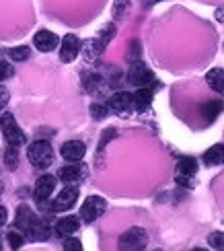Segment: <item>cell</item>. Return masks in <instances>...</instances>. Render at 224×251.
Listing matches in <instances>:
<instances>
[{"instance_id":"6da1fadb","label":"cell","mask_w":224,"mask_h":251,"mask_svg":"<svg viewBox=\"0 0 224 251\" xmlns=\"http://www.w3.org/2000/svg\"><path fill=\"white\" fill-rule=\"evenodd\" d=\"M27 159L35 169L44 171L54 163V149H51V144L48 140H37L27 149Z\"/></svg>"},{"instance_id":"7a4b0ae2","label":"cell","mask_w":224,"mask_h":251,"mask_svg":"<svg viewBox=\"0 0 224 251\" xmlns=\"http://www.w3.org/2000/svg\"><path fill=\"white\" fill-rule=\"evenodd\" d=\"M0 130H2V136L6 138L8 144L23 146L27 142V136L23 134V130L19 128V124H17L13 113H2V118H0Z\"/></svg>"},{"instance_id":"3957f363","label":"cell","mask_w":224,"mask_h":251,"mask_svg":"<svg viewBox=\"0 0 224 251\" xmlns=\"http://www.w3.org/2000/svg\"><path fill=\"white\" fill-rule=\"evenodd\" d=\"M148 245V235L144 228L140 226H132L120 237V249H125V251H140Z\"/></svg>"},{"instance_id":"277c9868","label":"cell","mask_w":224,"mask_h":251,"mask_svg":"<svg viewBox=\"0 0 224 251\" xmlns=\"http://www.w3.org/2000/svg\"><path fill=\"white\" fill-rule=\"evenodd\" d=\"M127 80L136 87H150V85H154V75L140 60H134L130 64V70H127Z\"/></svg>"},{"instance_id":"5b68a950","label":"cell","mask_w":224,"mask_h":251,"mask_svg":"<svg viewBox=\"0 0 224 251\" xmlns=\"http://www.w3.org/2000/svg\"><path fill=\"white\" fill-rule=\"evenodd\" d=\"M105 208H107V202H105L101 196H89L87 200H84V204L80 206V221L89 223V225L95 223L105 212Z\"/></svg>"},{"instance_id":"8992f818","label":"cell","mask_w":224,"mask_h":251,"mask_svg":"<svg viewBox=\"0 0 224 251\" xmlns=\"http://www.w3.org/2000/svg\"><path fill=\"white\" fill-rule=\"evenodd\" d=\"M76 200H78V187L66 185L58 194L56 200L51 202V210H54V212H66V210H70L74 204H76Z\"/></svg>"},{"instance_id":"52a82bcc","label":"cell","mask_w":224,"mask_h":251,"mask_svg":"<svg viewBox=\"0 0 224 251\" xmlns=\"http://www.w3.org/2000/svg\"><path fill=\"white\" fill-rule=\"evenodd\" d=\"M80 54V39L76 35H64L60 44V60L62 62H74L76 56Z\"/></svg>"},{"instance_id":"ba28073f","label":"cell","mask_w":224,"mask_h":251,"mask_svg":"<svg viewBox=\"0 0 224 251\" xmlns=\"http://www.w3.org/2000/svg\"><path fill=\"white\" fill-rule=\"evenodd\" d=\"M54 190H56V177L54 175H41L35 183V200L39 202V206L50 200Z\"/></svg>"},{"instance_id":"9c48e42d","label":"cell","mask_w":224,"mask_h":251,"mask_svg":"<svg viewBox=\"0 0 224 251\" xmlns=\"http://www.w3.org/2000/svg\"><path fill=\"white\" fill-rule=\"evenodd\" d=\"M50 235H51V226H50V223L46 221V218L35 216L33 221H31L29 228H27V237L31 239V241H48Z\"/></svg>"},{"instance_id":"30bf717a","label":"cell","mask_w":224,"mask_h":251,"mask_svg":"<svg viewBox=\"0 0 224 251\" xmlns=\"http://www.w3.org/2000/svg\"><path fill=\"white\" fill-rule=\"evenodd\" d=\"M60 154H62L64 161H70V163L80 161L82 156L87 154V146H84V142H80V140H68V142L62 144Z\"/></svg>"},{"instance_id":"8fae6325","label":"cell","mask_w":224,"mask_h":251,"mask_svg":"<svg viewBox=\"0 0 224 251\" xmlns=\"http://www.w3.org/2000/svg\"><path fill=\"white\" fill-rule=\"evenodd\" d=\"M107 107L109 109H113L115 113H120V116H127L132 109H134V105H132V95L130 93H115V95L109 99V103H107Z\"/></svg>"},{"instance_id":"7c38bea8","label":"cell","mask_w":224,"mask_h":251,"mask_svg":"<svg viewBox=\"0 0 224 251\" xmlns=\"http://www.w3.org/2000/svg\"><path fill=\"white\" fill-rule=\"evenodd\" d=\"M105 46L101 44L99 37H93V39H87L84 44H80V51H82V58L84 62H89V64H93V62H97L99 56L103 54Z\"/></svg>"},{"instance_id":"4fadbf2b","label":"cell","mask_w":224,"mask_h":251,"mask_svg":"<svg viewBox=\"0 0 224 251\" xmlns=\"http://www.w3.org/2000/svg\"><path fill=\"white\" fill-rule=\"evenodd\" d=\"M58 35L56 33H51V31L48 29H41L37 31V33L33 35V44L39 51H51V50H56L58 48Z\"/></svg>"},{"instance_id":"5bb4252c","label":"cell","mask_w":224,"mask_h":251,"mask_svg":"<svg viewBox=\"0 0 224 251\" xmlns=\"http://www.w3.org/2000/svg\"><path fill=\"white\" fill-rule=\"evenodd\" d=\"M152 103V89L150 87H138V91L132 95V105L136 111H146Z\"/></svg>"},{"instance_id":"9a60e30c","label":"cell","mask_w":224,"mask_h":251,"mask_svg":"<svg viewBox=\"0 0 224 251\" xmlns=\"http://www.w3.org/2000/svg\"><path fill=\"white\" fill-rule=\"evenodd\" d=\"M82 175H84V169L76 161H74V163L62 167V169L58 171V179L64 181V183H74V181H80Z\"/></svg>"},{"instance_id":"2e32d148","label":"cell","mask_w":224,"mask_h":251,"mask_svg":"<svg viewBox=\"0 0 224 251\" xmlns=\"http://www.w3.org/2000/svg\"><path fill=\"white\" fill-rule=\"evenodd\" d=\"M78 226H80V221L76 216H64V218H60V221L56 223V235L58 237H70V235H74L78 231Z\"/></svg>"},{"instance_id":"e0dca14e","label":"cell","mask_w":224,"mask_h":251,"mask_svg":"<svg viewBox=\"0 0 224 251\" xmlns=\"http://www.w3.org/2000/svg\"><path fill=\"white\" fill-rule=\"evenodd\" d=\"M35 218V212L31 210V208L27 204H21L17 208V216H15V226H17V231L21 233H27V228L31 225V221Z\"/></svg>"},{"instance_id":"ac0fdd59","label":"cell","mask_w":224,"mask_h":251,"mask_svg":"<svg viewBox=\"0 0 224 251\" xmlns=\"http://www.w3.org/2000/svg\"><path fill=\"white\" fill-rule=\"evenodd\" d=\"M206 82L210 85L212 91H216V93H220V95H224V70H222V68H212V70H208Z\"/></svg>"},{"instance_id":"d6986e66","label":"cell","mask_w":224,"mask_h":251,"mask_svg":"<svg viewBox=\"0 0 224 251\" xmlns=\"http://www.w3.org/2000/svg\"><path fill=\"white\" fill-rule=\"evenodd\" d=\"M204 163L214 167V165H222L224 163V144H214L204 152Z\"/></svg>"},{"instance_id":"ffe728a7","label":"cell","mask_w":224,"mask_h":251,"mask_svg":"<svg viewBox=\"0 0 224 251\" xmlns=\"http://www.w3.org/2000/svg\"><path fill=\"white\" fill-rule=\"evenodd\" d=\"M196 173H198V161L194 156H181L179 163H177V175L194 177Z\"/></svg>"},{"instance_id":"44dd1931","label":"cell","mask_w":224,"mask_h":251,"mask_svg":"<svg viewBox=\"0 0 224 251\" xmlns=\"http://www.w3.org/2000/svg\"><path fill=\"white\" fill-rule=\"evenodd\" d=\"M19 146H13L10 144L8 149L4 151V163H6V169H10V171H15L17 169V165H19Z\"/></svg>"},{"instance_id":"7402d4cb","label":"cell","mask_w":224,"mask_h":251,"mask_svg":"<svg viewBox=\"0 0 224 251\" xmlns=\"http://www.w3.org/2000/svg\"><path fill=\"white\" fill-rule=\"evenodd\" d=\"M201 111H204L210 120H214V118H218L220 113L224 111V103L222 101H208L206 105L201 107Z\"/></svg>"},{"instance_id":"603a6c76","label":"cell","mask_w":224,"mask_h":251,"mask_svg":"<svg viewBox=\"0 0 224 251\" xmlns=\"http://www.w3.org/2000/svg\"><path fill=\"white\" fill-rule=\"evenodd\" d=\"M82 82H84V89H87L89 93H95V91H99L103 87V78L99 75H87Z\"/></svg>"},{"instance_id":"cb8c5ba5","label":"cell","mask_w":224,"mask_h":251,"mask_svg":"<svg viewBox=\"0 0 224 251\" xmlns=\"http://www.w3.org/2000/svg\"><path fill=\"white\" fill-rule=\"evenodd\" d=\"M6 241H8L10 249H21L25 245V237H23V233H21V231H8Z\"/></svg>"},{"instance_id":"d4e9b609","label":"cell","mask_w":224,"mask_h":251,"mask_svg":"<svg viewBox=\"0 0 224 251\" xmlns=\"http://www.w3.org/2000/svg\"><path fill=\"white\" fill-rule=\"evenodd\" d=\"M8 56H10V60H15V62H25V60L31 56V50H29L27 46H19V48L10 50Z\"/></svg>"},{"instance_id":"484cf974","label":"cell","mask_w":224,"mask_h":251,"mask_svg":"<svg viewBox=\"0 0 224 251\" xmlns=\"http://www.w3.org/2000/svg\"><path fill=\"white\" fill-rule=\"evenodd\" d=\"M127 13H130V0H115V4H113V17L120 21Z\"/></svg>"},{"instance_id":"4316f807","label":"cell","mask_w":224,"mask_h":251,"mask_svg":"<svg viewBox=\"0 0 224 251\" xmlns=\"http://www.w3.org/2000/svg\"><path fill=\"white\" fill-rule=\"evenodd\" d=\"M107 111H109V107L103 105V103H93L91 105V116L95 120H105L107 118Z\"/></svg>"},{"instance_id":"83f0119b","label":"cell","mask_w":224,"mask_h":251,"mask_svg":"<svg viewBox=\"0 0 224 251\" xmlns=\"http://www.w3.org/2000/svg\"><path fill=\"white\" fill-rule=\"evenodd\" d=\"M113 35H115V25H113V23H107V25H105V27L101 29V33H99L101 44H103V46H107Z\"/></svg>"},{"instance_id":"f1b7e54d","label":"cell","mask_w":224,"mask_h":251,"mask_svg":"<svg viewBox=\"0 0 224 251\" xmlns=\"http://www.w3.org/2000/svg\"><path fill=\"white\" fill-rule=\"evenodd\" d=\"M208 245L212 249H222L224 251V233H212L208 237Z\"/></svg>"},{"instance_id":"f546056e","label":"cell","mask_w":224,"mask_h":251,"mask_svg":"<svg viewBox=\"0 0 224 251\" xmlns=\"http://www.w3.org/2000/svg\"><path fill=\"white\" fill-rule=\"evenodd\" d=\"M15 75V68H13V64H8V62H4V60H0V82L2 80H8L10 76Z\"/></svg>"},{"instance_id":"4dcf8cb0","label":"cell","mask_w":224,"mask_h":251,"mask_svg":"<svg viewBox=\"0 0 224 251\" xmlns=\"http://www.w3.org/2000/svg\"><path fill=\"white\" fill-rule=\"evenodd\" d=\"M115 136H117L115 128H107V130H105V134L101 136V140H99V154L105 151V146H107V142H109L111 138H115Z\"/></svg>"},{"instance_id":"1f68e13d","label":"cell","mask_w":224,"mask_h":251,"mask_svg":"<svg viewBox=\"0 0 224 251\" xmlns=\"http://www.w3.org/2000/svg\"><path fill=\"white\" fill-rule=\"evenodd\" d=\"M140 54H142L140 41H132V44H130V51H127V60H130V62L140 60Z\"/></svg>"},{"instance_id":"d6a6232c","label":"cell","mask_w":224,"mask_h":251,"mask_svg":"<svg viewBox=\"0 0 224 251\" xmlns=\"http://www.w3.org/2000/svg\"><path fill=\"white\" fill-rule=\"evenodd\" d=\"M62 247H64V251H80V249H82V245H80L78 239H66Z\"/></svg>"},{"instance_id":"836d02e7","label":"cell","mask_w":224,"mask_h":251,"mask_svg":"<svg viewBox=\"0 0 224 251\" xmlns=\"http://www.w3.org/2000/svg\"><path fill=\"white\" fill-rule=\"evenodd\" d=\"M6 103H8V91H6L2 85H0V109H2Z\"/></svg>"},{"instance_id":"e575fe53","label":"cell","mask_w":224,"mask_h":251,"mask_svg":"<svg viewBox=\"0 0 224 251\" xmlns=\"http://www.w3.org/2000/svg\"><path fill=\"white\" fill-rule=\"evenodd\" d=\"M6 221H8V212H6L4 206H0V226H2Z\"/></svg>"},{"instance_id":"d590c367","label":"cell","mask_w":224,"mask_h":251,"mask_svg":"<svg viewBox=\"0 0 224 251\" xmlns=\"http://www.w3.org/2000/svg\"><path fill=\"white\" fill-rule=\"evenodd\" d=\"M216 19H218V21H220V23H224V6H222V8H218V10H216Z\"/></svg>"},{"instance_id":"8d00e7d4","label":"cell","mask_w":224,"mask_h":251,"mask_svg":"<svg viewBox=\"0 0 224 251\" xmlns=\"http://www.w3.org/2000/svg\"><path fill=\"white\" fill-rule=\"evenodd\" d=\"M150 2H158V0H150Z\"/></svg>"}]
</instances>
